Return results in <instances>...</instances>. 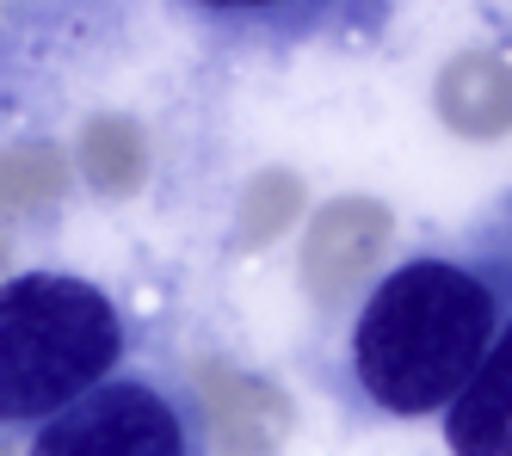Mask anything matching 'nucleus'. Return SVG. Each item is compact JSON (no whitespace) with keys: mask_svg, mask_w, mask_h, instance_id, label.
Here are the masks:
<instances>
[{"mask_svg":"<svg viewBox=\"0 0 512 456\" xmlns=\"http://www.w3.org/2000/svg\"><path fill=\"white\" fill-rule=\"evenodd\" d=\"M512 321V204L420 241L364 284L309 352L327 401L358 426L445 413Z\"/></svg>","mask_w":512,"mask_h":456,"instance_id":"f257e3e1","label":"nucleus"},{"mask_svg":"<svg viewBox=\"0 0 512 456\" xmlns=\"http://www.w3.org/2000/svg\"><path fill=\"white\" fill-rule=\"evenodd\" d=\"M130 321L112 290L75 272L0 278V432L31 438L68 401L118 376Z\"/></svg>","mask_w":512,"mask_h":456,"instance_id":"f03ea898","label":"nucleus"},{"mask_svg":"<svg viewBox=\"0 0 512 456\" xmlns=\"http://www.w3.org/2000/svg\"><path fill=\"white\" fill-rule=\"evenodd\" d=\"M25 456H204V407L167 364H124L25 438Z\"/></svg>","mask_w":512,"mask_h":456,"instance_id":"7ed1b4c3","label":"nucleus"},{"mask_svg":"<svg viewBox=\"0 0 512 456\" xmlns=\"http://www.w3.org/2000/svg\"><path fill=\"white\" fill-rule=\"evenodd\" d=\"M445 450L451 456H512V321L488 346L482 370L445 407Z\"/></svg>","mask_w":512,"mask_h":456,"instance_id":"20e7f679","label":"nucleus"}]
</instances>
